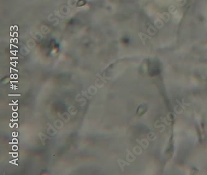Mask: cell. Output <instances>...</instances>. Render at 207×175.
I'll list each match as a JSON object with an SVG mask.
<instances>
[{"instance_id":"obj_1","label":"cell","mask_w":207,"mask_h":175,"mask_svg":"<svg viewBox=\"0 0 207 175\" xmlns=\"http://www.w3.org/2000/svg\"><path fill=\"white\" fill-rule=\"evenodd\" d=\"M126 151H127V155L126 156V160H128V162H134V160L136 159V156L134 154L131 152V151H130L129 149H127Z\"/></svg>"},{"instance_id":"obj_2","label":"cell","mask_w":207,"mask_h":175,"mask_svg":"<svg viewBox=\"0 0 207 175\" xmlns=\"http://www.w3.org/2000/svg\"><path fill=\"white\" fill-rule=\"evenodd\" d=\"M136 141H137V143H138L144 149H147V148H148L149 145V142H148V140H146V139H142V140H139V139H137Z\"/></svg>"},{"instance_id":"obj_3","label":"cell","mask_w":207,"mask_h":175,"mask_svg":"<svg viewBox=\"0 0 207 175\" xmlns=\"http://www.w3.org/2000/svg\"><path fill=\"white\" fill-rule=\"evenodd\" d=\"M117 162L118 163L119 166L121 170L123 172L124 171V167L125 166H130V163L125 162V161H124V160H121V159H118V160H117Z\"/></svg>"},{"instance_id":"obj_4","label":"cell","mask_w":207,"mask_h":175,"mask_svg":"<svg viewBox=\"0 0 207 175\" xmlns=\"http://www.w3.org/2000/svg\"><path fill=\"white\" fill-rule=\"evenodd\" d=\"M139 37H140V39H141L142 43V44H143L144 45L146 44V41L147 40L151 39L152 38L151 36L146 35V34L143 33V32H140V33H139Z\"/></svg>"},{"instance_id":"obj_5","label":"cell","mask_w":207,"mask_h":175,"mask_svg":"<svg viewBox=\"0 0 207 175\" xmlns=\"http://www.w3.org/2000/svg\"><path fill=\"white\" fill-rule=\"evenodd\" d=\"M175 102H177V104H178V105H180V107H182V108H183V109L184 110H186V107H185V105H183V104H182L181 102H180L179 100H178V99H176V100H175Z\"/></svg>"},{"instance_id":"obj_6","label":"cell","mask_w":207,"mask_h":175,"mask_svg":"<svg viewBox=\"0 0 207 175\" xmlns=\"http://www.w3.org/2000/svg\"><path fill=\"white\" fill-rule=\"evenodd\" d=\"M184 100H185L184 99H183V100H182L183 104V105H184L185 106H190V103H187V104H186V103H185Z\"/></svg>"}]
</instances>
